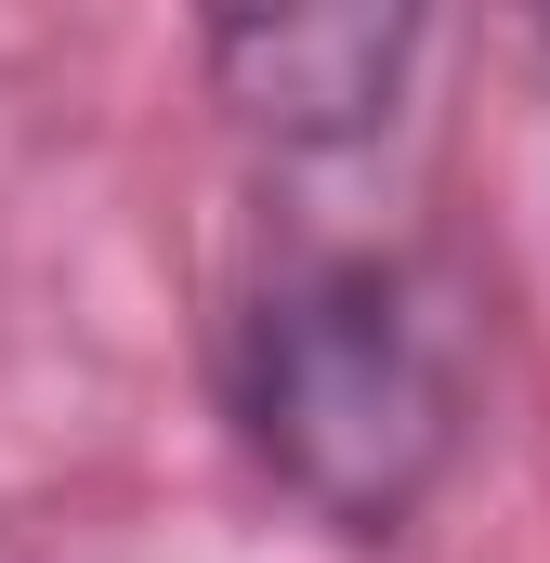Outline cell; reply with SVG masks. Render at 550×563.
Segmentation results:
<instances>
[{"label": "cell", "mask_w": 550, "mask_h": 563, "mask_svg": "<svg viewBox=\"0 0 550 563\" xmlns=\"http://www.w3.org/2000/svg\"><path fill=\"white\" fill-rule=\"evenodd\" d=\"M223 420L275 498L354 551H394L472 445L459 301L407 250H288L223 341Z\"/></svg>", "instance_id": "cell-1"}, {"label": "cell", "mask_w": 550, "mask_h": 563, "mask_svg": "<svg viewBox=\"0 0 550 563\" xmlns=\"http://www.w3.org/2000/svg\"><path fill=\"white\" fill-rule=\"evenodd\" d=\"M419 13H210L197 26V66L210 92L237 106V132L275 144V157H354V144L394 132L419 66Z\"/></svg>", "instance_id": "cell-2"}, {"label": "cell", "mask_w": 550, "mask_h": 563, "mask_svg": "<svg viewBox=\"0 0 550 563\" xmlns=\"http://www.w3.org/2000/svg\"><path fill=\"white\" fill-rule=\"evenodd\" d=\"M538 53H550V13H538Z\"/></svg>", "instance_id": "cell-3"}]
</instances>
